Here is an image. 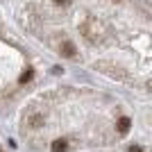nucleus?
Wrapping results in <instances>:
<instances>
[{
  "mask_svg": "<svg viewBox=\"0 0 152 152\" xmlns=\"http://www.w3.org/2000/svg\"><path fill=\"white\" fill-rule=\"evenodd\" d=\"M102 32H104V27H102V25H100V23H98L95 18H89V20H86V23L82 25V34H84L86 39H89L91 43H98V41H100V39L104 37Z\"/></svg>",
  "mask_w": 152,
  "mask_h": 152,
  "instance_id": "1",
  "label": "nucleus"
},
{
  "mask_svg": "<svg viewBox=\"0 0 152 152\" xmlns=\"http://www.w3.org/2000/svg\"><path fill=\"white\" fill-rule=\"evenodd\" d=\"M129 152H143V148H141V145H132V148H129Z\"/></svg>",
  "mask_w": 152,
  "mask_h": 152,
  "instance_id": "7",
  "label": "nucleus"
},
{
  "mask_svg": "<svg viewBox=\"0 0 152 152\" xmlns=\"http://www.w3.org/2000/svg\"><path fill=\"white\" fill-rule=\"evenodd\" d=\"M59 52H61L64 57H75V55H77V52H75V45L70 43V41H64L61 48H59Z\"/></svg>",
  "mask_w": 152,
  "mask_h": 152,
  "instance_id": "2",
  "label": "nucleus"
},
{
  "mask_svg": "<svg viewBox=\"0 0 152 152\" xmlns=\"http://www.w3.org/2000/svg\"><path fill=\"white\" fill-rule=\"evenodd\" d=\"M129 127H132V121H129L127 116H123L121 121H118V132H121V134H127V132H129Z\"/></svg>",
  "mask_w": 152,
  "mask_h": 152,
  "instance_id": "4",
  "label": "nucleus"
},
{
  "mask_svg": "<svg viewBox=\"0 0 152 152\" xmlns=\"http://www.w3.org/2000/svg\"><path fill=\"white\" fill-rule=\"evenodd\" d=\"M0 152H2V150H0Z\"/></svg>",
  "mask_w": 152,
  "mask_h": 152,
  "instance_id": "9",
  "label": "nucleus"
},
{
  "mask_svg": "<svg viewBox=\"0 0 152 152\" xmlns=\"http://www.w3.org/2000/svg\"><path fill=\"white\" fill-rule=\"evenodd\" d=\"M32 77H34V70H32V68H27L25 73H20V77H18V82H20V84H25V82H30Z\"/></svg>",
  "mask_w": 152,
  "mask_h": 152,
  "instance_id": "5",
  "label": "nucleus"
},
{
  "mask_svg": "<svg viewBox=\"0 0 152 152\" xmlns=\"http://www.w3.org/2000/svg\"><path fill=\"white\" fill-rule=\"evenodd\" d=\"M57 5H68V0H55Z\"/></svg>",
  "mask_w": 152,
  "mask_h": 152,
  "instance_id": "8",
  "label": "nucleus"
},
{
  "mask_svg": "<svg viewBox=\"0 0 152 152\" xmlns=\"http://www.w3.org/2000/svg\"><path fill=\"white\" fill-rule=\"evenodd\" d=\"M30 125H32V127H41V125H43V116H41V114L30 116Z\"/></svg>",
  "mask_w": 152,
  "mask_h": 152,
  "instance_id": "6",
  "label": "nucleus"
},
{
  "mask_svg": "<svg viewBox=\"0 0 152 152\" xmlns=\"http://www.w3.org/2000/svg\"><path fill=\"white\" fill-rule=\"evenodd\" d=\"M66 148H68V141H66V139H57V141H52L50 150L52 152H64Z\"/></svg>",
  "mask_w": 152,
  "mask_h": 152,
  "instance_id": "3",
  "label": "nucleus"
}]
</instances>
